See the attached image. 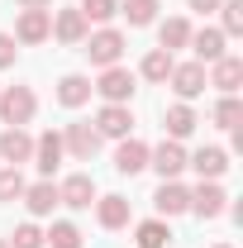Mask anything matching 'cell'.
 I'll return each instance as SVG.
<instances>
[{
	"label": "cell",
	"mask_w": 243,
	"mask_h": 248,
	"mask_svg": "<svg viewBox=\"0 0 243 248\" xmlns=\"http://www.w3.org/2000/svg\"><path fill=\"white\" fill-rule=\"evenodd\" d=\"M124 48H129V43H124V33L110 29V24H105V29H95V33H86V43H81V53H86L91 67H100V72H105V67H115V62L124 58Z\"/></svg>",
	"instance_id": "obj_1"
},
{
	"label": "cell",
	"mask_w": 243,
	"mask_h": 248,
	"mask_svg": "<svg viewBox=\"0 0 243 248\" xmlns=\"http://www.w3.org/2000/svg\"><path fill=\"white\" fill-rule=\"evenodd\" d=\"M33 110H38V95H33L29 86H5V91H0V120L5 124L24 129V124L33 120Z\"/></svg>",
	"instance_id": "obj_2"
},
{
	"label": "cell",
	"mask_w": 243,
	"mask_h": 248,
	"mask_svg": "<svg viewBox=\"0 0 243 248\" xmlns=\"http://www.w3.org/2000/svg\"><path fill=\"white\" fill-rule=\"evenodd\" d=\"M148 167L162 177V182H177L186 172V148H182V139H162L157 148H148Z\"/></svg>",
	"instance_id": "obj_3"
},
{
	"label": "cell",
	"mask_w": 243,
	"mask_h": 248,
	"mask_svg": "<svg viewBox=\"0 0 243 248\" xmlns=\"http://www.w3.org/2000/svg\"><path fill=\"white\" fill-rule=\"evenodd\" d=\"M91 91L105 95V105H129V100H134V72L115 62V67L100 72V81H91Z\"/></svg>",
	"instance_id": "obj_4"
},
{
	"label": "cell",
	"mask_w": 243,
	"mask_h": 248,
	"mask_svg": "<svg viewBox=\"0 0 243 248\" xmlns=\"http://www.w3.org/2000/svg\"><path fill=\"white\" fill-rule=\"evenodd\" d=\"M15 43H48L53 38V10H19V19H15V33H10Z\"/></svg>",
	"instance_id": "obj_5"
},
{
	"label": "cell",
	"mask_w": 243,
	"mask_h": 248,
	"mask_svg": "<svg viewBox=\"0 0 243 248\" xmlns=\"http://www.w3.org/2000/svg\"><path fill=\"white\" fill-rule=\"evenodd\" d=\"M62 153H72L76 162H91V157L100 153L95 124H67V129H62Z\"/></svg>",
	"instance_id": "obj_6"
},
{
	"label": "cell",
	"mask_w": 243,
	"mask_h": 248,
	"mask_svg": "<svg viewBox=\"0 0 243 248\" xmlns=\"http://www.w3.org/2000/svg\"><path fill=\"white\" fill-rule=\"evenodd\" d=\"M167 81H172V91H177V100H186V105H191L196 95H200L205 86H210V81H205V62H177Z\"/></svg>",
	"instance_id": "obj_7"
},
{
	"label": "cell",
	"mask_w": 243,
	"mask_h": 248,
	"mask_svg": "<svg viewBox=\"0 0 243 248\" xmlns=\"http://www.w3.org/2000/svg\"><path fill=\"white\" fill-rule=\"evenodd\" d=\"M58 201H62V205H72V210H91V205H95L91 172H72V177H62V182H58Z\"/></svg>",
	"instance_id": "obj_8"
},
{
	"label": "cell",
	"mask_w": 243,
	"mask_h": 248,
	"mask_svg": "<svg viewBox=\"0 0 243 248\" xmlns=\"http://www.w3.org/2000/svg\"><path fill=\"white\" fill-rule=\"evenodd\" d=\"M224 210H229V196H224V186H219V182H200L196 191H191V215L219 219Z\"/></svg>",
	"instance_id": "obj_9"
},
{
	"label": "cell",
	"mask_w": 243,
	"mask_h": 248,
	"mask_svg": "<svg viewBox=\"0 0 243 248\" xmlns=\"http://www.w3.org/2000/svg\"><path fill=\"white\" fill-rule=\"evenodd\" d=\"M0 162H5V167L33 162V134L15 129V124H5V134H0Z\"/></svg>",
	"instance_id": "obj_10"
},
{
	"label": "cell",
	"mask_w": 243,
	"mask_h": 248,
	"mask_svg": "<svg viewBox=\"0 0 243 248\" xmlns=\"http://www.w3.org/2000/svg\"><path fill=\"white\" fill-rule=\"evenodd\" d=\"M86 33H91V24L81 19V10H53V38H58V43L81 48V43H86Z\"/></svg>",
	"instance_id": "obj_11"
},
{
	"label": "cell",
	"mask_w": 243,
	"mask_h": 248,
	"mask_svg": "<svg viewBox=\"0 0 243 248\" xmlns=\"http://www.w3.org/2000/svg\"><path fill=\"white\" fill-rule=\"evenodd\" d=\"M152 205H157V219L186 215V210H191V186H182V182H162V186H157V196H152Z\"/></svg>",
	"instance_id": "obj_12"
},
{
	"label": "cell",
	"mask_w": 243,
	"mask_h": 248,
	"mask_svg": "<svg viewBox=\"0 0 243 248\" xmlns=\"http://www.w3.org/2000/svg\"><path fill=\"white\" fill-rule=\"evenodd\" d=\"M62 134L58 129H48V134H38V139H33V162H38V172H43V177H48V182H53V172H58L62 167Z\"/></svg>",
	"instance_id": "obj_13"
},
{
	"label": "cell",
	"mask_w": 243,
	"mask_h": 248,
	"mask_svg": "<svg viewBox=\"0 0 243 248\" xmlns=\"http://www.w3.org/2000/svg\"><path fill=\"white\" fill-rule=\"evenodd\" d=\"M129 129H134V110L129 105H100V115H95V134L100 139H129Z\"/></svg>",
	"instance_id": "obj_14"
},
{
	"label": "cell",
	"mask_w": 243,
	"mask_h": 248,
	"mask_svg": "<svg viewBox=\"0 0 243 248\" xmlns=\"http://www.w3.org/2000/svg\"><path fill=\"white\" fill-rule=\"evenodd\" d=\"M205 81H210L214 91L234 95V91L243 86V58H234V53H224L219 62H210V77H205Z\"/></svg>",
	"instance_id": "obj_15"
},
{
	"label": "cell",
	"mask_w": 243,
	"mask_h": 248,
	"mask_svg": "<svg viewBox=\"0 0 243 248\" xmlns=\"http://www.w3.org/2000/svg\"><path fill=\"white\" fill-rule=\"evenodd\" d=\"M143 167H148V143L120 139V148H115V172H120V177H138Z\"/></svg>",
	"instance_id": "obj_16"
},
{
	"label": "cell",
	"mask_w": 243,
	"mask_h": 248,
	"mask_svg": "<svg viewBox=\"0 0 243 248\" xmlns=\"http://www.w3.org/2000/svg\"><path fill=\"white\" fill-rule=\"evenodd\" d=\"M186 167H196L200 182H219L229 172V153L224 148H200V153H186Z\"/></svg>",
	"instance_id": "obj_17"
},
{
	"label": "cell",
	"mask_w": 243,
	"mask_h": 248,
	"mask_svg": "<svg viewBox=\"0 0 243 248\" xmlns=\"http://www.w3.org/2000/svg\"><path fill=\"white\" fill-rule=\"evenodd\" d=\"M186 48H196V62H219L224 58V33L205 24V29H191V43Z\"/></svg>",
	"instance_id": "obj_18"
},
{
	"label": "cell",
	"mask_w": 243,
	"mask_h": 248,
	"mask_svg": "<svg viewBox=\"0 0 243 248\" xmlns=\"http://www.w3.org/2000/svg\"><path fill=\"white\" fill-rule=\"evenodd\" d=\"M24 205H29V215H53V205H62L58 201V182H33V186H24V196H19Z\"/></svg>",
	"instance_id": "obj_19"
},
{
	"label": "cell",
	"mask_w": 243,
	"mask_h": 248,
	"mask_svg": "<svg viewBox=\"0 0 243 248\" xmlns=\"http://www.w3.org/2000/svg\"><path fill=\"white\" fill-rule=\"evenodd\" d=\"M91 100V77H81V72H67L58 81V105L67 110H76V105H86Z\"/></svg>",
	"instance_id": "obj_20"
},
{
	"label": "cell",
	"mask_w": 243,
	"mask_h": 248,
	"mask_svg": "<svg viewBox=\"0 0 243 248\" xmlns=\"http://www.w3.org/2000/svg\"><path fill=\"white\" fill-rule=\"evenodd\" d=\"M172 67H177V58H172L167 48H148V53H143V62H138V77H143V81H157V86H162V81L172 77Z\"/></svg>",
	"instance_id": "obj_21"
},
{
	"label": "cell",
	"mask_w": 243,
	"mask_h": 248,
	"mask_svg": "<svg viewBox=\"0 0 243 248\" xmlns=\"http://www.w3.org/2000/svg\"><path fill=\"white\" fill-rule=\"evenodd\" d=\"M95 219H100V229H124L129 224V201L124 196H95Z\"/></svg>",
	"instance_id": "obj_22"
},
{
	"label": "cell",
	"mask_w": 243,
	"mask_h": 248,
	"mask_svg": "<svg viewBox=\"0 0 243 248\" xmlns=\"http://www.w3.org/2000/svg\"><path fill=\"white\" fill-rule=\"evenodd\" d=\"M196 110L186 105V100H177V105H167V139H191L196 134Z\"/></svg>",
	"instance_id": "obj_23"
},
{
	"label": "cell",
	"mask_w": 243,
	"mask_h": 248,
	"mask_svg": "<svg viewBox=\"0 0 243 248\" xmlns=\"http://www.w3.org/2000/svg\"><path fill=\"white\" fill-rule=\"evenodd\" d=\"M134 244L138 248H167L172 244V224H167V219H143V224L134 229Z\"/></svg>",
	"instance_id": "obj_24"
},
{
	"label": "cell",
	"mask_w": 243,
	"mask_h": 248,
	"mask_svg": "<svg viewBox=\"0 0 243 248\" xmlns=\"http://www.w3.org/2000/svg\"><path fill=\"white\" fill-rule=\"evenodd\" d=\"M186 43H191V24H186L182 15H177V19H162V24H157V48L177 53V48H186Z\"/></svg>",
	"instance_id": "obj_25"
},
{
	"label": "cell",
	"mask_w": 243,
	"mask_h": 248,
	"mask_svg": "<svg viewBox=\"0 0 243 248\" xmlns=\"http://www.w3.org/2000/svg\"><path fill=\"white\" fill-rule=\"evenodd\" d=\"M157 0H124L120 5V15L129 19V29H148V24H157Z\"/></svg>",
	"instance_id": "obj_26"
},
{
	"label": "cell",
	"mask_w": 243,
	"mask_h": 248,
	"mask_svg": "<svg viewBox=\"0 0 243 248\" xmlns=\"http://www.w3.org/2000/svg\"><path fill=\"white\" fill-rule=\"evenodd\" d=\"M43 244H53V248H81L86 239H81V229H76L72 219H53V229L43 234Z\"/></svg>",
	"instance_id": "obj_27"
},
{
	"label": "cell",
	"mask_w": 243,
	"mask_h": 248,
	"mask_svg": "<svg viewBox=\"0 0 243 248\" xmlns=\"http://www.w3.org/2000/svg\"><path fill=\"white\" fill-rule=\"evenodd\" d=\"M76 10H81V19H86V24H100V29H105V24L120 15V0H81Z\"/></svg>",
	"instance_id": "obj_28"
},
{
	"label": "cell",
	"mask_w": 243,
	"mask_h": 248,
	"mask_svg": "<svg viewBox=\"0 0 243 248\" xmlns=\"http://www.w3.org/2000/svg\"><path fill=\"white\" fill-rule=\"evenodd\" d=\"M219 33L224 38L243 33V0H219Z\"/></svg>",
	"instance_id": "obj_29"
},
{
	"label": "cell",
	"mask_w": 243,
	"mask_h": 248,
	"mask_svg": "<svg viewBox=\"0 0 243 248\" xmlns=\"http://www.w3.org/2000/svg\"><path fill=\"white\" fill-rule=\"evenodd\" d=\"M24 172H19V167H5V162H0V201H19V196H24Z\"/></svg>",
	"instance_id": "obj_30"
},
{
	"label": "cell",
	"mask_w": 243,
	"mask_h": 248,
	"mask_svg": "<svg viewBox=\"0 0 243 248\" xmlns=\"http://www.w3.org/2000/svg\"><path fill=\"white\" fill-rule=\"evenodd\" d=\"M214 124H219V129H239V124H243V105H239V95H224V100L214 105Z\"/></svg>",
	"instance_id": "obj_31"
},
{
	"label": "cell",
	"mask_w": 243,
	"mask_h": 248,
	"mask_svg": "<svg viewBox=\"0 0 243 248\" xmlns=\"http://www.w3.org/2000/svg\"><path fill=\"white\" fill-rule=\"evenodd\" d=\"M10 248H43V229H38L33 219H24V224L10 234Z\"/></svg>",
	"instance_id": "obj_32"
},
{
	"label": "cell",
	"mask_w": 243,
	"mask_h": 248,
	"mask_svg": "<svg viewBox=\"0 0 243 248\" xmlns=\"http://www.w3.org/2000/svg\"><path fill=\"white\" fill-rule=\"evenodd\" d=\"M15 58H19L15 38H10V33H0V72H5V67H15Z\"/></svg>",
	"instance_id": "obj_33"
},
{
	"label": "cell",
	"mask_w": 243,
	"mask_h": 248,
	"mask_svg": "<svg viewBox=\"0 0 243 248\" xmlns=\"http://www.w3.org/2000/svg\"><path fill=\"white\" fill-rule=\"evenodd\" d=\"M191 10H200V15H210V10H219V0H186Z\"/></svg>",
	"instance_id": "obj_34"
},
{
	"label": "cell",
	"mask_w": 243,
	"mask_h": 248,
	"mask_svg": "<svg viewBox=\"0 0 243 248\" xmlns=\"http://www.w3.org/2000/svg\"><path fill=\"white\" fill-rule=\"evenodd\" d=\"M24 10H53V0H19Z\"/></svg>",
	"instance_id": "obj_35"
},
{
	"label": "cell",
	"mask_w": 243,
	"mask_h": 248,
	"mask_svg": "<svg viewBox=\"0 0 243 248\" xmlns=\"http://www.w3.org/2000/svg\"><path fill=\"white\" fill-rule=\"evenodd\" d=\"M0 248H10V239H0Z\"/></svg>",
	"instance_id": "obj_36"
},
{
	"label": "cell",
	"mask_w": 243,
	"mask_h": 248,
	"mask_svg": "<svg viewBox=\"0 0 243 248\" xmlns=\"http://www.w3.org/2000/svg\"><path fill=\"white\" fill-rule=\"evenodd\" d=\"M214 248H234V244H214Z\"/></svg>",
	"instance_id": "obj_37"
},
{
	"label": "cell",
	"mask_w": 243,
	"mask_h": 248,
	"mask_svg": "<svg viewBox=\"0 0 243 248\" xmlns=\"http://www.w3.org/2000/svg\"><path fill=\"white\" fill-rule=\"evenodd\" d=\"M0 91H5V86H0Z\"/></svg>",
	"instance_id": "obj_38"
}]
</instances>
